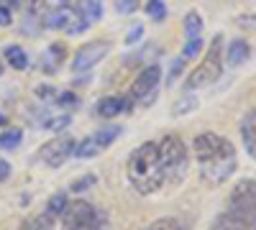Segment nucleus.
I'll return each instance as SVG.
<instances>
[{
	"mask_svg": "<svg viewBox=\"0 0 256 230\" xmlns=\"http://www.w3.org/2000/svg\"><path fill=\"white\" fill-rule=\"evenodd\" d=\"M6 59H8V64H10L13 69H26V67H28V56H26V51L20 49V46H16V44L6 46Z\"/></svg>",
	"mask_w": 256,
	"mask_h": 230,
	"instance_id": "obj_15",
	"label": "nucleus"
},
{
	"mask_svg": "<svg viewBox=\"0 0 256 230\" xmlns=\"http://www.w3.org/2000/svg\"><path fill=\"white\" fill-rule=\"evenodd\" d=\"M138 8V0H118V13L128 15V13H136Z\"/></svg>",
	"mask_w": 256,
	"mask_h": 230,
	"instance_id": "obj_26",
	"label": "nucleus"
},
{
	"mask_svg": "<svg viewBox=\"0 0 256 230\" xmlns=\"http://www.w3.org/2000/svg\"><path fill=\"white\" fill-rule=\"evenodd\" d=\"M226 213L248 230H256V179H244L233 187Z\"/></svg>",
	"mask_w": 256,
	"mask_h": 230,
	"instance_id": "obj_3",
	"label": "nucleus"
},
{
	"mask_svg": "<svg viewBox=\"0 0 256 230\" xmlns=\"http://www.w3.org/2000/svg\"><path fill=\"white\" fill-rule=\"evenodd\" d=\"M141 36H144V26L138 23V26H134L131 31H128V36H126V44H136V41H141Z\"/></svg>",
	"mask_w": 256,
	"mask_h": 230,
	"instance_id": "obj_27",
	"label": "nucleus"
},
{
	"mask_svg": "<svg viewBox=\"0 0 256 230\" xmlns=\"http://www.w3.org/2000/svg\"><path fill=\"white\" fill-rule=\"evenodd\" d=\"M108 51H110L108 41H92V44H84V46H80V49L74 51V56H72V69H74V72L92 69Z\"/></svg>",
	"mask_w": 256,
	"mask_h": 230,
	"instance_id": "obj_10",
	"label": "nucleus"
},
{
	"mask_svg": "<svg viewBox=\"0 0 256 230\" xmlns=\"http://www.w3.org/2000/svg\"><path fill=\"white\" fill-rule=\"evenodd\" d=\"M70 120H72V115L54 118V120H49V123H46V128H49V131H62V128H67V125H70Z\"/></svg>",
	"mask_w": 256,
	"mask_h": 230,
	"instance_id": "obj_25",
	"label": "nucleus"
},
{
	"mask_svg": "<svg viewBox=\"0 0 256 230\" xmlns=\"http://www.w3.org/2000/svg\"><path fill=\"white\" fill-rule=\"evenodd\" d=\"M198 105V100L195 97H187V100H182L180 105H174V113L180 115V113H184V110H190V108H195Z\"/></svg>",
	"mask_w": 256,
	"mask_h": 230,
	"instance_id": "obj_29",
	"label": "nucleus"
},
{
	"mask_svg": "<svg viewBox=\"0 0 256 230\" xmlns=\"http://www.w3.org/2000/svg\"><path fill=\"white\" fill-rule=\"evenodd\" d=\"M10 20H13V13H10V8L0 5V26H10Z\"/></svg>",
	"mask_w": 256,
	"mask_h": 230,
	"instance_id": "obj_30",
	"label": "nucleus"
},
{
	"mask_svg": "<svg viewBox=\"0 0 256 230\" xmlns=\"http://www.w3.org/2000/svg\"><path fill=\"white\" fill-rule=\"evenodd\" d=\"M159 159H162V169H164V182H182L190 166V156L180 136L169 133L159 143Z\"/></svg>",
	"mask_w": 256,
	"mask_h": 230,
	"instance_id": "obj_4",
	"label": "nucleus"
},
{
	"mask_svg": "<svg viewBox=\"0 0 256 230\" xmlns=\"http://www.w3.org/2000/svg\"><path fill=\"white\" fill-rule=\"evenodd\" d=\"M59 3H72V0H59Z\"/></svg>",
	"mask_w": 256,
	"mask_h": 230,
	"instance_id": "obj_34",
	"label": "nucleus"
},
{
	"mask_svg": "<svg viewBox=\"0 0 256 230\" xmlns=\"http://www.w3.org/2000/svg\"><path fill=\"white\" fill-rule=\"evenodd\" d=\"M64 61V46L62 44H52L46 49V56H44V69L46 72H56V67Z\"/></svg>",
	"mask_w": 256,
	"mask_h": 230,
	"instance_id": "obj_16",
	"label": "nucleus"
},
{
	"mask_svg": "<svg viewBox=\"0 0 256 230\" xmlns=\"http://www.w3.org/2000/svg\"><path fill=\"white\" fill-rule=\"evenodd\" d=\"M146 13H148V18H154L159 23V20L166 18V5L162 3V0H148V3H146Z\"/></svg>",
	"mask_w": 256,
	"mask_h": 230,
	"instance_id": "obj_21",
	"label": "nucleus"
},
{
	"mask_svg": "<svg viewBox=\"0 0 256 230\" xmlns=\"http://www.w3.org/2000/svg\"><path fill=\"white\" fill-rule=\"evenodd\" d=\"M200 31H202V18H200L195 10L187 13V15H184V33H187V38L200 36Z\"/></svg>",
	"mask_w": 256,
	"mask_h": 230,
	"instance_id": "obj_19",
	"label": "nucleus"
},
{
	"mask_svg": "<svg viewBox=\"0 0 256 230\" xmlns=\"http://www.w3.org/2000/svg\"><path fill=\"white\" fill-rule=\"evenodd\" d=\"M0 125H6V115L3 113H0Z\"/></svg>",
	"mask_w": 256,
	"mask_h": 230,
	"instance_id": "obj_33",
	"label": "nucleus"
},
{
	"mask_svg": "<svg viewBox=\"0 0 256 230\" xmlns=\"http://www.w3.org/2000/svg\"><path fill=\"white\" fill-rule=\"evenodd\" d=\"M200 49H202V38H200V36L187 38V44H184V49H182V59H195V56L200 54Z\"/></svg>",
	"mask_w": 256,
	"mask_h": 230,
	"instance_id": "obj_23",
	"label": "nucleus"
},
{
	"mask_svg": "<svg viewBox=\"0 0 256 230\" xmlns=\"http://www.w3.org/2000/svg\"><path fill=\"white\" fill-rule=\"evenodd\" d=\"M134 102L126 100V97H105L98 102V115L100 118H113V115H120L126 110H131Z\"/></svg>",
	"mask_w": 256,
	"mask_h": 230,
	"instance_id": "obj_11",
	"label": "nucleus"
},
{
	"mask_svg": "<svg viewBox=\"0 0 256 230\" xmlns=\"http://www.w3.org/2000/svg\"><path fill=\"white\" fill-rule=\"evenodd\" d=\"M72 20V13L67 8H59V10H52L46 18H44V23L49 28H67V23Z\"/></svg>",
	"mask_w": 256,
	"mask_h": 230,
	"instance_id": "obj_17",
	"label": "nucleus"
},
{
	"mask_svg": "<svg viewBox=\"0 0 256 230\" xmlns=\"http://www.w3.org/2000/svg\"><path fill=\"white\" fill-rule=\"evenodd\" d=\"M192 149H195V161L200 166V174L210 184L226 182L238 166L233 143L226 141L218 133H200V136H195Z\"/></svg>",
	"mask_w": 256,
	"mask_h": 230,
	"instance_id": "obj_1",
	"label": "nucleus"
},
{
	"mask_svg": "<svg viewBox=\"0 0 256 230\" xmlns=\"http://www.w3.org/2000/svg\"><path fill=\"white\" fill-rule=\"evenodd\" d=\"M74 15H80L88 26H90V23H98V20L102 18V5H100V0H82Z\"/></svg>",
	"mask_w": 256,
	"mask_h": 230,
	"instance_id": "obj_13",
	"label": "nucleus"
},
{
	"mask_svg": "<svg viewBox=\"0 0 256 230\" xmlns=\"http://www.w3.org/2000/svg\"><path fill=\"white\" fill-rule=\"evenodd\" d=\"M118 133H120V128L118 125H113V128H102V131H98L95 136H90V138H84L77 149H74V156L77 159H92V156H98L100 151H105L108 146L118 138Z\"/></svg>",
	"mask_w": 256,
	"mask_h": 230,
	"instance_id": "obj_9",
	"label": "nucleus"
},
{
	"mask_svg": "<svg viewBox=\"0 0 256 230\" xmlns=\"http://www.w3.org/2000/svg\"><path fill=\"white\" fill-rule=\"evenodd\" d=\"M10 177V164L6 159H0V182H6Z\"/></svg>",
	"mask_w": 256,
	"mask_h": 230,
	"instance_id": "obj_32",
	"label": "nucleus"
},
{
	"mask_svg": "<svg viewBox=\"0 0 256 230\" xmlns=\"http://www.w3.org/2000/svg\"><path fill=\"white\" fill-rule=\"evenodd\" d=\"M210 230H248L246 225H241L236 218H230L228 213H220L218 218H216V223H212V228Z\"/></svg>",
	"mask_w": 256,
	"mask_h": 230,
	"instance_id": "obj_18",
	"label": "nucleus"
},
{
	"mask_svg": "<svg viewBox=\"0 0 256 230\" xmlns=\"http://www.w3.org/2000/svg\"><path fill=\"white\" fill-rule=\"evenodd\" d=\"M100 213L84 200H74L62 213V230H100Z\"/></svg>",
	"mask_w": 256,
	"mask_h": 230,
	"instance_id": "obj_6",
	"label": "nucleus"
},
{
	"mask_svg": "<svg viewBox=\"0 0 256 230\" xmlns=\"http://www.w3.org/2000/svg\"><path fill=\"white\" fill-rule=\"evenodd\" d=\"M20 138H24V133H20L18 128H10L6 133H0V149H18L20 146Z\"/></svg>",
	"mask_w": 256,
	"mask_h": 230,
	"instance_id": "obj_20",
	"label": "nucleus"
},
{
	"mask_svg": "<svg viewBox=\"0 0 256 230\" xmlns=\"http://www.w3.org/2000/svg\"><path fill=\"white\" fill-rule=\"evenodd\" d=\"M49 225H52V218L49 215H38V220H36V225L31 230H46Z\"/></svg>",
	"mask_w": 256,
	"mask_h": 230,
	"instance_id": "obj_31",
	"label": "nucleus"
},
{
	"mask_svg": "<svg viewBox=\"0 0 256 230\" xmlns=\"http://www.w3.org/2000/svg\"><path fill=\"white\" fill-rule=\"evenodd\" d=\"M241 138H244L246 151L256 159V110L244 115V120H241Z\"/></svg>",
	"mask_w": 256,
	"mask_h": 230,
	"instance_id": "obj_12",
	"label": "nucleus"
},
{
	"mask_svg": "<svg viewBox=\"0 0 256 230\" xmlns=\"http://www.w3.org/2000/svg\"><path fill=\"white\" fill-rule=\"evenodd\" d=\"M67 205H70V202H67V195L56 192V195L49 200L46 210H49V215H62V213H64V207H67Z\"/></svg>",
	"mask_w": 256,
	"mask_h": 230,
	"instance_id": "obj_22",
	"label": "nucleus"
},
{
	"mask_svg": "<svg viewBox=\"0 0 256 230\" xmlns=\"http://www.w3.org/2000/svg\"><path fill=\"white\" fill-rule=\"evenodd\" d=\"M146 230H182V225L174 218H162V220H154Z\"/></svg>",
	"mask_w": 256,
	"mask_h": 230,
	"instance_id": "obj_24",
	"label": "nucleus"
},
{
	"mask_svg": "<svg viewBox=\"0 0 256 230\" xmlns=\"http://www.w3.org/2000/svg\"><path fill=\"white\" fill-rule=\"evenodd\" d=\"M248 54H251L248 44H246L244 38H236V41H230V46H228V54H226V59H228V64L238 67V64H244V61L248 59Z\"/></svg>",
	"mask_w": 256,
	"mask_h": 230,
	"instance_id": "obj_14",
	"label": "nucleus"
},
{
	"mask_svg": "<svg viewBox=\"0 0 256 230\" xmlns=\"http://www.w3.org/2000/svg\"><path fill=\"white\" fill-rule=\"evenodd\" d=\"M74 149H77V143H74L72 136H56V138H52L49 143H44L38 149V159H41V164L56 169V166H62L74 154Z\"/></svg>",
	"mask_w": 256,
	"mask_h": 230,
	"instance_id": "obj_8",
	"label": "nucleus"
},
{
	"mask_svg": "<svg viewBox=\"0 0 256 230\" xmlns=\"http://www.w3.org/2000/svg\"><path fill=\"white\" fill-rule=\"evenodd\" d=\"M56 102H59V105H64V108H70V105H77V97H74L72 92H62V95L56 97Z\"/></svg>",
	"mask_w": 256,
	"mask_h": 230,
	"instance_id": "obj_28",
	"label": "nucleus"
},
{
	"mask_svg": "<svg viewBox=\"0 0 256 230\" xmlns=\"http://www.w3.org/2000/svg\"><path fill=\"white\" fill-rule=\"evenodd\" d=\"M223 72V36L218 33L216 38H212V44H210V51L205 54V59L200 61V67L192 72L184 82V87L187 90H200V87H208L212 85Z\"/></svg>",
	"mask_w": 256,
	"mask_h": 230,
	"instance_id": "obj_5",
	"label": "nucleus"
},
{
	"mask_svg": "<svg viewBox=\"0 0 256 230\" xmlns=\"http://www.w3.org/2000/svg\"><path fill=\"white\" fill-rule=\"evenodd\" d=\"M159 79H162V69L156 64H148L146 69H141V74L134 79V87H131V102H138L144 108L152 105L156 97Z\"/></svg>",
	"mask_w": 256,
	"mask_h": 230,
	"instance_id": "obj_7",
	"label": "nucleus"
},
{
	"mask_svg": "<svg viewBox=\"0 0 256 230\" xmlns=\"http://www.w3.org/2000/svg\"><path fill=\"white\" fill-rule=\"evenodd\" d=\"M128 182L141 195H154L164 184V169L156 143H141L128 159Z\"/></svg>",
	"mask_w": 256,
	"mask_h": 230,
	"instance_id": "obj_2",
	"label": "nucleus"
},
{
	"mask_svg": "<svg viewBox=\"0 0 256 230\" xmlns=\"http://www.w3.org/2000/svg\"><path fill=\"white\" fill-rule=\"evenodd\" d=\"M0 74H3V61H0Z\"/></svg>",
	"mask_w": 256,
	"mask_h": 230,
	"instance_id": "obj_35",
	"label": "nucleus"
}]
</instances>
